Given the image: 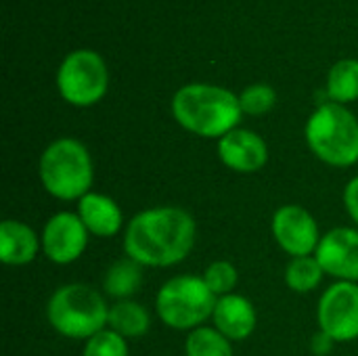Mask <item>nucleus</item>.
Returning a JSON list of instances; mask_svg holds the SVG:
<instances>
[{
	"label": "nucleus",
	"instance_id": "obj_1",
	"mask_svg": "<svg viewBox=\"0 0 358 356\" xmlns=\"http://www.w3.org/2000/svg\"><path fill=\"white\" fill-rule=\"evenodd\" d=\"M197 225L193 216L176 206H157L138 212L126 227L124 252L141 266H174L195 245Z\"/></svg>",
	"mask_w": 358,
	"mask_h": 356
},
{
	"label": "nucleus",
	"instance_id": "obj_2",
	"mask_svg": "<svg viewBox=\"0 0 358 356\" xmlns=\"http://www.w3.org/2000/svg\"><path fill=\"white\" fill-rule=\"evenodd\" d=\"M172 113L185 130L203 138H222L237 128L243 111L239 97L231 90L210 84H189L174 94Z\"/></svg>",
	"mask_w": 358,
	"mask_h": 356
},
{
	"label": "nucleus",
	"instance_id": "obj_3",
	"mask_svg": "<svg viewBox=\"0 0 358 356\" xmlns=\"http://www.w3.org/2000/svg\"><path fill=\"white\" fill-rule=\"evenodd\" d=\"M40 183L44 191L61 201H80L90 193L94 166L88 149L76 138H57L40 155Z\"/></svg>",
	"mask_w": 358,
	"mask_h": 356
},
{
	"label": "nucleus",
	"instance_id": "obj_4",
	"mask_svg": "<svg viewBox=\"0 0 358 356\" xmlns=\"http://www.w3.org/2000/svg\"><path fill=\"white\" fill-rule=\"evenodd\" d=\"M50 327L69 340H90L107 329L109 306L99 290L86 283H69L55 290L46 304Z\"/></svg>",
	"mask_w": 358,
	"mask_h": 356
},
{
	"label": "nucleus",
	"instance_id": "obj_5",
	"mask_svg": "<svg viewBox=\"0 0 358 356\" xmlns=\"http://www.w3.org/2000/svg\"><path fill=\"white\" fill-rule=\"evenodd\" d=\"M306 143L327 166L358 164V120L340 103H323L306 122Z\"/></svg>",
	"mask_w": 358,
	"mask_h": 356
},
{
	"label": "nucleus",
	"instance_id": "obj_6",
	"mask_svg": "<svg viewBox=\"0 0 358 356\" xmlns=\"http://www.w3.org/2000/svg\"><path fill=\"white\" fill-rule=\"evenodd\" d=\"M218 298L206 285L203 277L178 275L168 279L155 296L159 321L178 332H193L212 319Z\"/></svg>",
	"mask_w": 358,
	"mask_h": 356
},
{
	"label": "nucleus",
	"instance_id": "obj_7",
	"mask_svg": "<svg viewBox=\"0 0 358 356\" xmlns=\"http://www.w3.org/2000/svg\"><path fill=\"white\" fill-rule=\"evenodd\" d=\"M57 84L67 103L86 107L103 99L107 90V67L96 52L76 50L61 63Z\"/></svg>",
	"mask_w": 358,
	"mask_h": 356
},
{
	"label": "nucleus",
	"instance_id": "obj_8",
	"mask_svg": "<svg viewBox=\"0 0 358 356\" xmlns=\"http://www.w3.org/2000/svg\"><path fill=\"white\" fill-rule=\"evenodd\" d=\"M319 329L336 344L352 342L358 338V285L338 281L329 285L317 308Z\"/></svg>",
	"mask_w": 358,
	"mask_h": 356
},
{
	"label": "nucleus",
	"instance_id": "obj_9",
	"mask_svg": "<svg viewBox=\"0 0 358 356\" xmlns=\"http://www.w3.org/2000/svg\"><path fill=\"white\" fill-rule=\"evenodd\" d=\"M271 229L279 248L292 258L315 256L319 241L323 237L319 233V225L313 218V214L302 206H294V204L281 206L275 212Z\"/></svg>",
	"mask_w": 358,
	"mask_h": 356
},
{
	"label": "nucleus",
	"instance_id": "obj_10",
	"mask_svg": "<svg viewBox=\"0 0 358 356\" xmlns=\"http://www.w3.org/2000/svg\"><path fill=\"white\" fill-rule=\"evenodd\" d=\"M88 235L78 214L57 212L42 229V252L55 264H71L86 252Z\"/></svg>",
	"mask_w": 358,
	"mask_h": 356
},
{
	"label": "nucleus",
	"instance_id": "obj_11",
	"mask_svg": "<svg viewBox=\"0 0 358 356\" xmlns=\"http://www.w3.org/2000/svg\"><path fill=\"white\" fill-rule=\"evenodd\" d=\"M325 275L358 283V231L338 227L325 233L315 252Z\"/></svg>",
	"mask_w": 358,
	"mask_h": 356
},
{
	"label": "nucleus",
	"instance_id": "obj_12",
	"mask_svg": "<svg viewBox=\"0 0 358 356\" xmlns=\"http://www.w3.org/2000/svg\"><path fill=\"white\" fill-rule=\"evenodd\" d=\"M218 157L233 172L254 174L266 166L268 147L260 134L235 128L218 141Z\"/></svg>",
	"mask_w": 358,
	"mask_h": 356
},
{
	"label": "nucleus",
	"instance_id": "obj_13",
	"mask_svg": "<svg viewBox=\"0 0 358 356\" xmlns=\"http://www.w3.org/2000/svg\"><path fill=\"white\" fill-rule=\"evenodd\" d=\"M212 321L224 338L231 342H243L256 329V308L245 296L229 294L218 298Z\"/></svg>",
	"mask_w": 358,
	"mask_h": 356
},
{
	"label": "nucleus",
	"instance_id": "obj_14",
	"mask_svg": "<svg viewBox=\"0 0 358 356\" xmlns=\"http://www.w3.org/2000/svg\"><path fill=\"white\" fill-rule=\"evenodd\" d=\"M80 220L84 222L86 231L94 237H113L120 233L124 225V216L115 199L103 193H86L78 201V212Z\"/></svg>",
	"mask_w": 358,
	"mask_h": 356
},
{
	"label": "nucleus",
	"instance_id": "obj_15",
	"mask_svg": "<svg viewBox=\"0 0 358 356\" xmlns=\"http://www.w3.org/2000/svg\"><path fill=\"white\" fill-rule=\"evenodd\" d=\"M42 248L36 231L21 220H4L0 225V260L8 266H25Z\"/></svg>",
	"mask_w": 358,
	"mask_h": 356
},
{
	"label": "nucleus",
	"instance_id": "obj_16",
	"mask_svg": "<svg viewBox=\"0 0 358 356\" xmlns=\"http://www.w3.org/2000/svg\"><path fill=\"white\" fill-rule=\"evenodd\" d=\"M107 327L126 340H136L149 332L151 317L143 304L134 300H117L113 306H109Z\"/></svg>",
	"mask_w": 358,
	"mask_h": 356
},
{
	"label": "nucleus",
	"instance_id": "obj_17",
	"mask_svg": "<svg viewBox=\"0 0 358 356\" xmlns=\"http://www.w3.org/2000/svg\"><path fill=\"white\" fill-rule=\"evenodd\" d=\"M143 283V266L134 262L132 258H122L113 262L103 279V290L107 296L117 300H130Z\"/></svg>",
	"mask_w": 358,
	"mask_h": 356
},
{
	"label": "nucleus",
	"instance_id": "obj_18",
	"mask_svg": "<svg viewBox=\"0 0 358 356\" xmlns=\"http://www.w3.org/2000/svg\"><path fill=\"white\" fill-rule=\"evenodd\" d=\"M327 94L334 103H350L358 99V61L344 59L336 63L327 78Z\"/></svg>",
	"mask_w": 358,
	"mask_h": 356
},
{
	"label": "nucleus",
	"instance_id": "obj_19",
	"mask_svg": "<svg viewBox=\"0 0 358 356\" xmlns=\"http://www.w3.org/2000/svg\"><path fill=\"white\" fill-rule=\"evenodd\" d=\"M187 356H233L231 340L224 338L216 327H197L185 340Z\"/></svg>",
	"mask_w": 358,
	"mask_h": 356
},
{
	"label": "nucleus",
	"instance_id": "obj_20",
	"mask_svg": "<svg viewBox=\"0 0 358 356\" xmlns=\"http://www.w3.org/2000/svg\"><path fill=\"white\" fill-rule=\"evenodd\" d=\"M323 275L325 273L315 256L292 258V262L285 269V283L296 294H308L319 287Z\"/></svg>",
	"mask_w": 358,
	"mask_h": 356
},
{
	"label": "nucleus",
	"instance_id": "obj_21",
	"mask_svg": "<svg viewBox=\"0 0 358 356\" xmlns=\"http://www.w3.org/2000/svg\"><path fill=\"white\" fill-rule=\"evenodd\" d=\"M237 279H239L237 269L229 260H216L203 271V281H206V285L212 290V294L216 298L233 294V290L237 285Z\"/></svg>",
	"mask_w": 358,
	"mask_h": 356
},
{
	"label": "nucleus",
	"instance_id": "obj_22",
	"mask_svg": "<svg viewBox=\"0 0 358 356\" xmlns=\"http://www.w3.org/2000/svg\"><path fill=\"white\" fill-rule=\"evenodd\" d=\"M82 356H128V344L126 338L107 327L86 340Z\"/></svg>",
	"mask_w": 358,
	"mask_h": 356
},
{
	"label": "nucleus",
	"instance_id": "obj_23",
	"mask_svg": "<svg viewBox=\"0 0 358 356\" xmlns=\"http://www.w3.org/2000/svg\"><path fill=\"white\" fill-rule=\"evenodd\" d=\"M277 101V94L271 86L266 84H254V86H248L241 97H239V105H241V111L243 113H250V115H264L273 109Z\"/></svg>",
	"mask_w": 358,
	"mask_h": 356
},
{
	"label": "nucleus",
	"instance_id": "obj_24",
	"mask_svg": "<svg viewBox=\"0 0 358 356\" xmlns=\"http://www.w3.org/2000/svg\"><path fill=\"white\" fill-rule=\"evenodd\" d=\"M344 206L348 216L358 225V176H355L344 189Z\"/></svg>",
	"mask_w": 358,
	"mask_h": 356
},
{
	"label": "nucleus",
	"instance_id": "obj_25",
	"mask_svg": "<svg viewBox=\"0 0 358 356\" xmlns=\"http://www.w3.org/2000/svg\"><path fill=\"white\" fill-rule=\"evenodd\" d=\"M334 344H336V342H334L327 334H323V332L319 329V334L313 338V344H310V346H313V353H315V355L325 356L329 350H331V346H334Z\"/></svg>",
	"mask_w": 358,
	"mask_h": 356
}]
</instances>
